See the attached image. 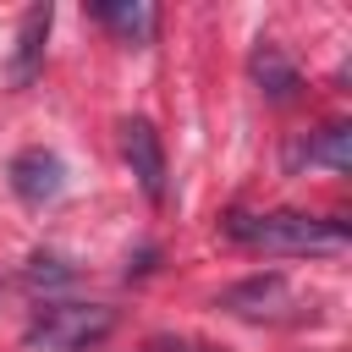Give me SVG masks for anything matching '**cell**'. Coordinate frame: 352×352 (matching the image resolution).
I'll return each instance as SVG.
<instances>
[{"mask_svg": "<svg viewBox=\"0 0 352 352\" xmlns=\"http://www.w3.org/2000/svg\"><path fill=\"white\" fill-rule=\"evenodd\" d=\"M99 22H110L126 44H148L154 38V28H160V11L154 6H143V0H99V6H88Z\"/></svg>", "mask_w": 352, "mask_h": 352, "instance_id": "52a82bcc", "label": "cell"}, {"mask_svg": "<svg viewBox=\"0 0 352 352\" xmlns=\"http://www.w3.org/2000/svg\"><path fill=\"white\" fill-rule=\"evenodd\" d=\"M110 324H116L110 308H94V302H55V308L38 314V324L28 330V341H33V346H55V352H77V346L99 341Z\"/></svg>", "mask_w": 352, "mask_h": 352, "instance_id": "7a4b0ae2", "label": "cell"}, {"mask_svg": "<svg viewBox=\"0 0 352 352\" xmlns=\"http://www.w3.org/2000/svg\"><path fill=\"white\" fill-rule=\"evenodd\" d=\"M302 154H308V160H319V165H330V170H352V126H346V121L324 126Z\"/></svg>", "mask_w": 352, "mask_h": 352, "instance_id": "9c48e42d", "label": "cell"}, {"mask_svg": "<svg viewBox=\"0 0 352 352\" xmlns=\"http://www.w3.org/2000/svg\"><path fill=\"white\" fill-rule=\"evenodd\" d=\"M220 231L242 248H258V253H336L352 236L346 220H319V214H292V209H275V214L231 209L220 220Z\"/></svg>", "mask_w": 352, "mask_h": 352, "instance_id": "6da1fadb", "label": "cell"}, {"mask_svg": "<svg viewBox=\"0 0 352 352\" xmlns=\"http://www.w3.org/2000/svg\"><path fill=\"white\" fill-rule=\"evenodd\" d=\"M11 187H16L22 204H50V198H60V187H66V165H60L50 148H22V154L11 160Z\"/></svg>", "mask_w": 352, "mask_h": 352, "instance_id": "277c9868", "label": "cell"}, {"mask_svg": "<svg viewBox=\"0 0 352 352\" xmlns=\"http://www.w3.org/2000/svg\"><path fill=\"white\" fill-rule=\"evenodd\" d=\"M28 280H33V286H60V280H72V270H66L60 258H50V253H33Z\"/></svg>", "mask_w": 352, "mask_h": 352, "instance_id": "30bf717a", "label": "cell"}, {"mask_svg": "<svg viewBox=\"0 0 352 352\" xmlns=\"http://www.w3.org/2000/svg\"><path fill=\"white\" fill-rule=\"evenodd\" d=\"M253 82H258V94L264 99H275V104H286V99H297L302 94V72H297V60L280 50V44H270V38H258V50H253Z\"/></svg>", "mask_w": 352, "mask_h": 352, "instance_id": "5b68a950", "label": "cell"}, {"mask_svg": "<svg viewBox=\"0 0 352 352\" xmlns=\"http://www.w3.org/2000/svg\"><path fill=\"white\" fill-rule=\"evenodd\" d=\"M50 22H55V6H33V11L22 16V33H16V60H11V77H16V82H33V72H38V60H44Z\"/></svg>", "mask_w": 352, "mask_h": 352, "instance_id": "ba28073f", "label": "cell"}, {"mask_svg": "<svg viewBox=\"0 0 352 352\" xmlns=\"http://www.w3.org/2000/svg\"><path fill=\"white\" fill-rule=\"evenodd\" d=\"M220 308H231V314H242V319H275V314L292 308V286H286L280 275H253V280L231 286V292L220 297Z\"/></svg>", "mask_w": 352, "mask_h": 352, "instance_id": "8992f818", "label": "cell"}, {"mask_svg": "<svg viewBox=\"0 0 352 352\" xmlns=\"http://www.w3.org/2000/svg\"><path fill=\"white\" fill-rule=\"evenodd\" d=\"M121 154H126V165H132V176H138V187L160 204V198H165V148H160V132H154L143 116L121 121Z\"/></svg>", "mask_w": 352, "mask_h": 352, "instance_id": "3957f363", "label": "cell"}]
</instances>
